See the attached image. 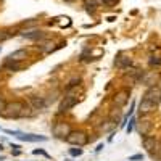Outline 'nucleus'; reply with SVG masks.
Here are the masks:
<instances>
[{"label":"nucleus","instance_id":"nucleus-1","mask_svg":"<svg viewBox=\"0 0 161 161\" xmlns=\"http://www.w3.org/2000/svg\"><path fill=\"white\" fill-rule=\"evenodd\" d=\"M24 108L21 102H11V103H7L5 108L0 111V116H3L7 119H13V118H19L21 116V111Z\"/></svg>","mask_w":161,"mask_h":161},{"label":"nucleus","instance_id":"nucleus-2","mask_svg":"<svg viewBox=\"0 0 161 161\" xmlns=\"http://www.w3.org/2000/svg\"><path fill=\"white\" fill-rule=\"evenodd\" d=\"M65 140H66L69 145H74V147H84L89 142L87 134L82 132V130H71V132L65 137Z\"/></svg>","mask_w":161,"mask_h":161},{"label":"nucleus","instance_id":"nucleus-3","mask_svg":"<svg viewBox=\"0 0 161 161\" xmlns=\"http://www.w3.org/2000/svg\"><path fill=\"white\" fill-rule=\"evenodd\" d=\"M5 132L10 134V135H15L18 140L21 142H47V137L45 135H37V134H24V132H19V130H10V129H5Z\"/></svg>","mask_w":161,"mask_h":161},{"label":"nucleus","instance_id":"nucleus-4","mask_svg":"<svg viewBox=\"0 0 161 161\" xmlns=\"http://www.w3.org/2000/svg\"><path fill=\"white\" fill-rule=\"evenodd\" d=\"M144 98H148V100H151V102H155L158 105L161 102V85H151V87H148V90L144 94Z\"/></svg>","mask_w":161,"mask_h":161},{"label":"nucleus","instance_id":"nucleus-5","mask_svg":"<svg viewBox=\"0 0 161 161\" xmlns=\"http://www.w3.org/2000/svg\"><path fill=\"white\" fill-rule=\"evenodd\" d=\"M158 105L155 102H151V100H148V98H142V102L139 103V111L140 115H150V113L156 111Z\"/></svg>","mask_w":161,"mask_h":161},{"label":"nucleus","instance_id":"nucleus-6","mask_svg":"<svg viewBox=\"0 0 161 161\" xmlns=\"http://www.w3.org/2000/svg\"><path fill=\"white\" fill-rule=\"evenodd\" d=\"M76 103H77V97L76 95H73V94H68L66 97L61 100V103H60V111L61 113H65V111H69L73 106H76Z\"/></svg>","mask_w":161,"mask_h":161},{"label":"nucleus","instance_id":"nucleus-7","mask_svg":"<svg viewBox=\"0 0 161 161\" xmlns=\"http://www.w3.org/2000/svg\"><path fill=\"white\" fill-rule=\"evenodd\" d=\"M52 132L55 137H63L65 139V137L71 132V127H69V124H66V123H55L52 127Z\"/></svg>","mask_w":161,"mask_h":161},{"label":"nucleus","instance_id":"nucleus-8","mask_svg":"<svg viewBox=\"0 0 161 161\" xmlns=\"http://www.w3.org/2000/svg\"><path fill=\"white\" fill-rule=\"evenodd\" d=\"M142 145L145 147V150L150 153V156L153 158L155 156V151H156V147H158V142L155 137H150V135H145L142 139Z\"/></svg>","mask_w":161,"mask_h":161},{"label":"nucleus","instance_id":"nucleus-9","mask_svg":"<svg viewBox=\"0 0 161 161\" xmlns=\"http://www.w3.org/2000/svg\"><path fill=\"white\" fill-rule=\"evenodd\" d=\"M129 102V90H119L118 94L115 95V98H113V103H115L118 108H121V106H124L126 103Z\"/></svg>","mask_w":161,"mask_h":161},{"label":"nucleus","instance_id":"nucleus-10","mask_svg":"<svg viewBox=\"0 0 161 161\" xmlns=\"http://www.w3.org/2000/svg\"><path fill=\"white\" fill-rule=\"evenodd\" d=\"M130 65H132V60L126 55H118L115 60V66L118 68V69H127Z\"/></svg>","mask_w":161,"mask_h":161},{"label":"nucleus","instance_id":"nucleus-11","mask_svg":"<svg viewBox=\"0 0 161 161\" xmlns=\"http://www.w3.org/2000/svg\"><path fill=\"white\" fill-rule=\"evenodd\" d=\"M61 45H65V44H60V45H55L53 42H50V40H45V42H42V44H39L37 45V49L40 50L42 53H45V55H49V53H52V52H55L56 49H60Z\"/></svg>","mask_w":161,"mask_h":161},{"label":"nucleus","instance_id":"nucleus-12","mask_svg":"<svg viewBox=\"0 0 161 161\" xmlns=\"http://www.w3.org/2000/svg\"><path fill=\"white\" fill-rule=\"evenodd\" d=\"M156 80H160V74L155 73V71L144 74V77H142V82H144L145 85H148V87H151V85H158V84H155Z\"/></svg>","mask_w":161,"mask_h":161},{"label":"nucleus","instance_id":"nucleus-13","mask_svg":"<svg viewBox=\"0 0 161 161\" xmlns=\"http://www.w3.org/2000/svg\"><path fill=\"white\" fill-rule=\"evenodd\" d=\"M29 105H31L32 110H44L45 108V100H44L42 97H35V95H32L31 98H29Z\"/></svg>","mask_w":161,"mask_h":161},{"label":"nucleus","instance_id":"nucleus-14","mask_svg":"<svg viewBox=\"0 0 161 161\" xmlns=\"http://www.w3.org/2000/svg\"><path fill=\"white\" fill-rule=\"evenodd\" d=\"M23 37L29 39V40H42V39H45V34L42 31H39V29H34V31L23 32Z\"/></svg>","mask_w":161,"mask_h":161},{"label":"nucleus","instance_id":"nucleus-15","mask_svg":"<svg viewBox=\"0 0 161 161\" xmlns=\"http://www.w3.org/2000/svg\"><path fill=\"white\" fill-rule=\"evenodd\" d=\"M5 69H8V71H21L23 69V63L21 61H15V60H7V61H5Z\"/></svg>","mask_w":161,"mask_h":161},{"label":"nucleus","instance_id":"nucleus-16","mask_svg":"<svg viewBox=\"0 0 161 161\" xmlns=\"http://www.w3.org/2000/svg\"><path fill=\"white\" fill-rule=\"evenodd\" d=\"M26 56H28V52H26L24 49H19V50H15L13 53H10V55H8V60H15V61H21V60H24Z\"/></svg>","mask_w":161,"mask_h":161},{"label":"nucleus","instance_id":"nucleus-17","mask_svg":"<svg viewBox=\"0 0 161 161\" xmlns=\"http://www.w3.org/2000/svg\"><path fill=\"white\" fill-rule=\"evenodd\" d=\"M151 121L150 119H144L142 123H140V127H139V132H140V135H148V132H150V129H151Z\"/></svg>","mask_w":161,"mask_h":161},{"label":"nucleus","instance_id":"nucleus-18","mask_svg":"<svg viewBox=\"0 0 161 161\" xmlns=\"http://www.w3.org/2000/svg\"><path fill=\"white\" fill-rule=\"evenodd\" d=\"M82 153H84V151H82V148H79V147H77V148H69V155H71V156H74V158L80 156Z\"/></svg>","mask_w":161,"mask_h":161},{"label":"nucleus","instance_id":"nucleus-19","mask_svg":"<svg viewBox=\"0 0 161 161\" xmlns=\"http://www.w3.org/2000/svg\"><path fill=\"white\" fill-rule=\"evenodd\" d=\"M150 65H151V66H161V58H160V56H151V58H150Z\"/></svg>","mask_w":161,"mask_h":161},{"label":"nucleus","instance_id":"nucleus-20","mask_svg":"<svg viewBox=\"0 0 161 161\" xmlns=\"http://www.w3.org/2000/svg\"><path fill=\"white\" fill-rule=\"evenodd\" d=\"M134 126H135V118H130L129 124L126 126V132H127V134H130V132H132V129H134Z\"/></svg>","mask_w":161,"mask_h":161},{"label":"nucleus","instance_id":"nucleus-21","mask_svg":"<svg viewBox=\"0 0 161 161\" xmlns=\"http://www.w3.org/2000/svg\"><path fill=\"white\" fill-rule=\"evenodd\" d=\"M129 161H144V155L142 153L132 155V156H129Z\"/></svg>","mask_w":161,"mask_h":161},{"label":"nucleus","instance_id":"nucleus-22","mask_svg":"<svg viewBox=\"0 0 161 161\" xmlns=\"http://www.w3.org/2000/svg\"><path fill=\"white\" fill-rule=\"evenodd\" d=\"M11 148H15V150H11V155H13V156H18V155L21 153V150H19L18 145H11Z\"/></svg>","mask_w":161,"mask_h":161},{"label":"nucleus","instance_id":"nucleus-23","mask_svg":"<svg viewBox=\"0 0 161 161\" xmlns=\"http://www.w3.org/2000/svg\"><path fill=\"white\" fill-rule=\"evenodd\" d=\"M8 37H10V35L7 34V31H0V42H3V40H7Z\"/></svg>","mask_w":161,"mask_h":161},{"label":"nucleus","instance_id":"nucleus-24","mask_svg":"<svg viewBox=\"0 0 161 161\" xmlns=\"http://www.w3.org/2000/svg\"><path fill=\"white\" fill-rule=\"evenodd\" d=\"M32 153H34V155H44L45 158H50V155H49V153H45L44 150H37V148H35V150L32 151Z\"/></svg>","mask_w":161,"mask_h":161},{"label":"nucleus","instance_id":"nucleus-25","mask_svg":"<svg viewBox=\"0 0 161 161\" xmlns=\"http://www.w3.org/2000/svg\"><path fill=\"white\" fill-rule=\"evenodd\" d=\"M105 5H108V7H113V5L116 3V0H102Z\"/></svg>","mask_w":161,"mask_h":161},{"label":"nucleus","instance_id":"nucleus-26","mask_svg":"<svg viewBox=\"0 0 161 161\" xmlns=\"http://www.w3.org/2000/svg\"><path fill=\"white\" fill-rule=\"evenodd\" d=\"M5 105H7V103H5V100H3V97H2V95H0V111H2V110L5 108Z\"/></svg>","mask_w":161,"mask_h":161},{"label":"nucleus","instance_id":"nucleus-27","mask_svg":"<svg viewBox=\"0 0 161 161\" xmlns=\"http://www.w3.org/2000/svg\"><path fill=\"white\" fill-rule=\"evenodd\" d=\"M60 24H61V26H69L71 24L69 18H65V21H60Z\"/></svg>","mask_w":161,"mask_h":161},{"label":"nucleus","instance_id":"nucleus-28","mask_svg":"<svg viewBox=\"0 0 161 161\" xmlns=\"http://www.w3.org/2000/svg\"><path fill=\"white\" fill-rule=\"evenodd\" d=\"M102 148H103V144H100L97 148H95V151H100V150H102Z\"/></svg>","mask_w":161,"mask_h":161},{"label":"nucleus","instance_id":"nucleus-29","mask_svg":"<svg viewBox=\"0 0 161 161\" xmlns=\"http://www.w3.org/2000/svg\"><path fill=\"white\" fill-rule=\"evenodd\" d=\"M0 150H2V147H0Z\"/></svg>","mask_w":161,"mask_h":161}]
</instances>
